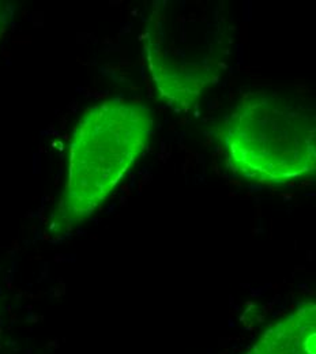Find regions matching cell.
<instances>
[{
    "instance_id": "cell-1",
    "label": "cell",
    "mask_w": 316,
    "mask_h": 354,
    "mask_svg": "<svg viewBox=\"0 0 316 354\" xmlns=\"http://www.w3.org/2000/svg\"><path fill=\"white\" fill-rule=\"evenodd\" d=\"M234 26L219 3L154 1L143 32V56L160 101L189 112L227 67Z\"/></svg>"
},
{
    "instance_id": "cell-2",
    "label": "cell",
    "mask_w": 316,
    "mask_h": 354,
    "mask_svg": "<svg viewBox=\"0 0 316 354\" xmlns=\"http://www.w3.org/2000/svg\"><path fill=\"white\" fill-rule=\"evenodd\" d=\"M153 112L134 101L105 100L85 111L68 146L67 175L52 227L63 233L89 220L147 149Z\"/></svg>"
},
{
    "instance_id": "cell-3",
    "label": "cell",
    "mask_w": 316,
    "mask_h": 354,
    "mask_svg": "<svg viewBox=\"0 0 316 354\" xmlns=\"http://www.w3.org/2000/svg\"><path fill=\"white\" fill-rule=\"evenodd\" d=\"M226 165L261 185L316 176V115L269 93H247L221 131Z\"/></svg>"
},
{
    "instance_id": "cell-4",
    "label": "cell",
    "mask_w": 316,
    "mask_h": 354,
    "mask_svg": "<svg viewBox=\"0 0 316 354\" xmlns=\"http://www.w3.org/2000/svg\"><path fill=\"white\" fill-rule=\"evenodd\" d=\"M244 354H316V301L271 324Z\"/></svg>"
},
{
    "instance_id": "cell-5",
    "label": "cell",
    "mask_w": 316,
    "mask_h": 354,
    "mask_svg": "<svg viewBox=\"0 0 316 354\" xmlns=\"http://www.w3.org/2000/svg\"><path fill=\"white\" fill-rule=\"evenodd\" d=\"M4 15H3V10H1V7H0V33H1V30H3V28H4V18H3Z\"/></svg>"
}]
</instances>
